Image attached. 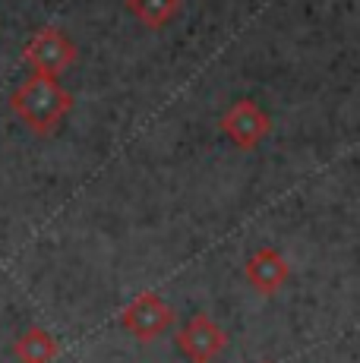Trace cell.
<instances>
[{
	"mask_svg": "<svg viewBox=\"0 0 360 363\" xmlns=\"http://www.w3.org/2000/svg\"><path fill=\"white\" fill-rule=\"evenodd\" d=\"M221 130L240 145V149H253L259 139L269 133V117L256 101H237L221 121Z\"/></svg>",
	"mask_w": 360,
	"mask_h": 363,
	"instance_id": "cell-5",
	"label": "cell"
},
{
	"mask_svg": "<svg viewBox=\"0 0 360 363\" xmlns=\"http://www.w3.org/2000/svg\"><path fill=\"white\" fill-rule=\"evenodd\" d=\"M127 6L149 29H162L164 23H171L177 16L180 0H127Z\"/></svg>",
	"mask_w": 360,
	"mask_h": 363,
	"instance_id": "cell-8",
	"label": "cell"
},
{
	"mask_svg": "<svg viewBox=\"0 0 360 363\" xmlns=\"http://www.w3.org/2000/svg\"><path fill=\"white\" fill-rule=\"evenodd\" d=\"M288 272L291 269L279 250L262 247V250H256L250 256V262H247V281H250L259 294H275V291L288 281Z\"/></svg>",
	"mask_w": 360,
	"mask_h": 363,
	"instance_id": "cell-6",
	"label": "cell"
},
{
	"mask_svg": "<svg viewBox=\"0 0 360 363\" xmlns=\"http://www.w3.org/2000/svg\"><path fill=\"white\" fill-rule=\"evenodd\" d=\"M225 345H227V335L203 313L186 319V325L177 332V347L190 363H212L225 351Z\"/></svg>",
	"mask_w": 360,
	"mask_h": 363,
	"instance_id": "cell-2",
	"label": "cell"
},
{
	"mask_svg": "<svg viewBox=\"0 0 360 363\" xmlns=\"http://www.w3.org/2000/svg\"><path fill=\"white\" fill-rule=\"evenodd\" d=\"M26 60L35 67V73L57 76L76 60V48L60 29H41L26 45Z\"/></svg>",
	"mask_w": 360,
	"mask_h": 363,
	"instance_id": "cell-3",
	"label": "cell"
},
{
	"mask_svg": "<svg viewBox=\"0 0 360 363\" xmlns=\"http://www.w3.org/2000/svg\"><path fill=\"white\" fill-rule=\"evenodd\" d=\"M10 104L35 133H51L67 117L73 99H70V92L54 79V76L32 73L29 79L13 92Z\"/></svg>",
	"mask_w": 360,
	"mask_h": 363,
	"instance_id": "cell-1",
	"label": "cell"
},
{
	"mask_svg": "<svg viewBox=\"0 0 360 363\" xmlns=\"http://www.w3.org/2000/svg\"><path fill=\"white\" fill-rule=\"evenodd\" d=\"M174 323V310H171L168 303H164L158 294H142L136 297L133 303L123 310L120 316V325L127 332H133L140 341H152L158 338L168 325Z\"/></svg>",
	"mask_w": 360,
	"mask_h": 363,
	"instance_id": "cell-4",
	"label": "cell"
},
{
	"mask_svg": "<svg viewBox=\"0 0 360 363\" xmlns=\"http://www.w3.org/2000/svg\"><path fill=\"white\" fill-rule=\"evenodd\" d=\"M13 351H16L19 363H51L57 357V341L51 338V332L32 325V329H26L16 338V347H13Z\"/></svg>",
	"mask_w": 360,
	"mask_h": 363,
	"instance_id": "cell-7",
	"label": "cell"
}]
</instances>
